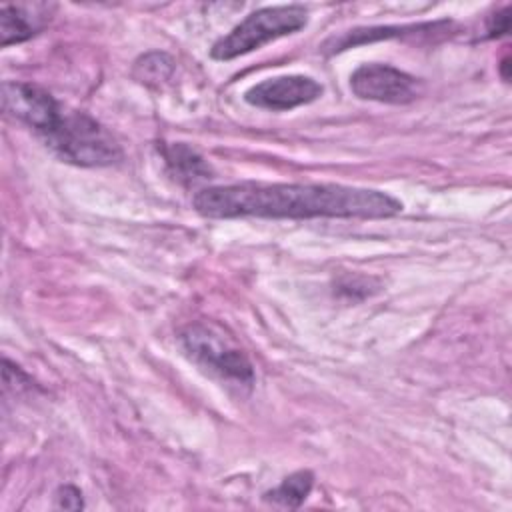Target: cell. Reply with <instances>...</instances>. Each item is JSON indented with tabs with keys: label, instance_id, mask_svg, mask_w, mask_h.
Instances as JSON below:
<instances>
[{
	"label": "cell",
	"instance_id": "6da1fadb",
	"mask_svg": "<svg viewBox=\"0 0 512 512\" xmlns=\"http://www.w3.org/2000/svg\"><path fill=\"white\" fill-rule=\"evenodd\" d=\"M192 206L204 218H390L402 212V202L382 190L284 182L208 186L194 194Z\"/></svg>",
	"mask_w": 512,
	"mask_h": 512
},
{
	"label": "cell",
	"instance_id": "7a4b0ae2",
	"mask_svg": "<svg viewBox=\"0 0 512 512\" xmlns=\"http://www.w3.org/2000/svg\"><path fill=\"white\" fill-rule=\"evenodd\" d=\"M36 134L60 160L74 166L100 168L122 158V148L106 126L90 114L70 110L60 102Z\"/></svg>",
	"mask_w": 512,
	"mask_h": 512
},
{
	"label": "cell",
	"instance_id": "3957f363",
	"mask_svg": "<svg viewBox=\"0 0 512 512\" xmlns=\"http://www.w3.org/2000/svg\"><path fill=\"white\" fill-rule=\"evenodd\" d=\"M178 340L186 356L222 386L240 394L252 390L256 382L252 362L218 328L212 324L194 322L180 330Z\"/></svg>",
	"mask_w": 512,
	"mask_h": 512
},
{
	"label": "cell",
	"instance_id": "277c9868",
	"mask_svg": "<svg viewBox=\"0 0 512 512\" xmlns=\"http://www.w3.org/2000/svg\"><path fill=\"white\" fill-rule=\"evenodd\" d=\"M306 24L308 10L300 4L258 8L240 20L228 34L218 38L210 48V56L222 62L234 60L262 48L276 38L298 32Z\"/></svg>",
	"mask_w": 512,
	"mask_h": 512
},
{
	"label": "cell",
	"instance_id": "5b68a950",
	"mask_svg": "<svg viewBox=\"0 0 512 512\" xmlns=\"http://www.w3.org/2000/svg\"><path fill=\"white\" fill-rule=\"evenodd\" d=\"M350 90L362 100L382 104H408L422 94L424 86L416 76L400 68L368 62L350 74Z\"/></svg>",
	"mask_w": 512,
	"mask_h": 512
},
{
	"label": "cell",
	"instance_id": "8992f818",
	"mask_svg": "<svg viewBox=\"0 0 512 512\" xmlns=\"http://www.w3.org/2000/svg\"><path fill=\"white\" fill-rule=\"evenodd\" d=\"M324 88L318 80L304 74H286L266 78L244 92V100L250 106L284 112L304 104H310L322 96Z\"/></svg>",
	"mask_w": 512,
	"mask_h": 512
},
{
	"label": "cell",
	"instance_id": "52a82bcc",
	"mask_svg": "<svg viewBox=\"0 0 512 512\" xmlns=\"http://www.w3.org/2000/svg\"><path fill=\"white\" fill-rule=\"evenodd\" d=\"M454 28V22L440 20V22H424V24H408V26H364L346 30L338 36H330L322 44L324 54H336L348 48H356L360 44L388 40V38H404V36H448Z\"/></svg>",
	"mask_w": 512,
	"mask_h": 512
},
{
	"label": "cell",
	"instance_id": "ba28073f",
	"mask_svg": "<svg viewBox=\"0 0 512 512\" xmlns=\"http://www.w3.org/2000/svg\"><path fill=\"white\" fill-rule=\"evenodd\" d=\"M56 4L32 2V4H2L0 6V44L6 48L10 44H20L38 32H42Z\"/></svg>",
	"mask_w": 512,
	"mask_h": 512
},
{
	"label": "cell",
	"instance_id": "9c48e42d",
	"mask_svg": "<svg viewBox=\"0 0 512 512\" xmlns=\"http://www.w3.org/2000/svg\"><path fill=\"white\" fill-rule=\"evenodd\" d=\"M158 152L164 158L168 174L184 186H194L214 176L212 166L204 160V156H200L186 142H170V144L162 142L158 146Z\"/></svg>",
	"mask_w": 512,
	"mask_h": 512
},
{
	"label": "cell",
	"instance_id": "30bf717a",
	"mask_svg": "<svg viewBox=\"0 0 512 512\" xmlns=\"http://www.w3.org/2000/svg\"><path fill=\"white\" fill-rule=\"evenodd\" d=\"M314 486V474L310 470H296L286 476L276 488L264 492V500L282 508H300Z\"/></svg>",
	"mask_w": 512,
	"mask_h": 512
},
{
	"label": "cell",
	"instance_id": "8fae6325",
	"mask_svg": "<svg viewBox=\"0 0 512 512\" xmlns=\"http://www.w3.org/2000/svg\"><path fill=\"white\" fill-rule=\"evenodd\" d=\"M172 72L174 60L166 52H148L134 62L132 76L146 86H158L160 82L168 80Z\"/></svg>",
	"mask_w": 512,
	"mask_h": 512
},
{
	"label": "cell",
	"instance_id": "7c38bea8",
	"mask_svg": "<svg viewBox=\"0 0 512 512\" xmlns=\"http://www.w3.org/2000/svg\"><path fill=\"white\" fill-rule=\"evenodd\" d=\"M56 508L62 510H80L84 508V500H82V492L72 486V484H64L56 490Z\"/></svg>",
	"mask_w": 512,
	"mask_h": 512
},
{
	"label": "cell",
	"instance_id": "4fadbf2b",
	"mask_svg": "<svg viewBox=\"0 0 512 512\" xmlns=\"http://www.w3.org/2000/svg\"><path fill=\"white\" fill-rule=\"evenodd\" d=\"M510 26V6H504L502 10H498L494 16L488 18L486 24V38H498L502 34L508 32Z\"/></svg>",
	"mask_w": 512,
	"mask_h": 512
},
{
	"label": "cell",
	"instance_id": "5bb4252c",
	"mask_svg": "<svg viewBox=\"0 0 512 512\" xmlns=\"http://www.w3.org/2000/svg\"><path fill=\"white\" fill-rule=\"evenodd\" d=\"M500 74H502V78H504V80H508V78H510V74H508V58H504V60H502V64H500Z\"/></svg>",
	"mask_w": 512,
	"mask_h": 512
}]
</instances>
